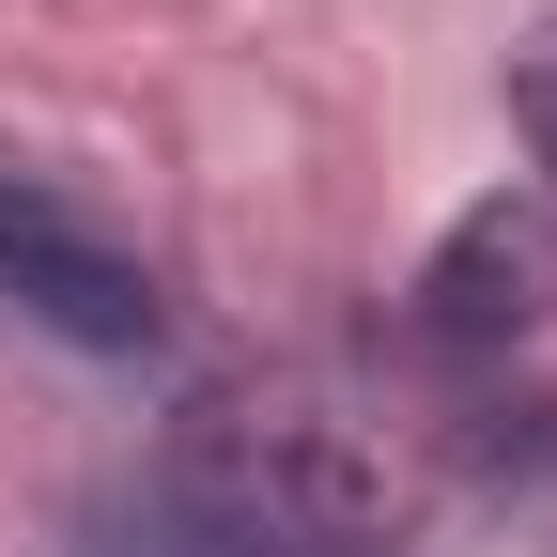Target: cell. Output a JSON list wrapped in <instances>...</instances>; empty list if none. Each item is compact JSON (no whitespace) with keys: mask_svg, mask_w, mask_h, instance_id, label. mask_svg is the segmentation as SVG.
Here are the masks:
<instances>
[{"mask_svg":"<svg viewBox=\"0 0 557 557\" xmlns=\"http://www.w3.org/2000/svg\"><path fill=\"white\" fill-rule=\"evenodd\" d=\"M0 295H16L47 341H78V357H156L171 341L156 263H139L124 233H94V201H62L16 156H0Z\"/></svg>","mask_w":557,"mask_h":557,"instance_id":"7a4b0ae2","label":"cell"},{"mask_svg":"<svg viewBox=\"0 0 557 557\" xmlns=\"http://www.w3.org/2000/svg\"><path fill=\"white\" fill-rule=\"evenodd\" d=\"M511 124H527V156H542V201H557V16L511 47Z\"/></svg>","mask_w":557,"mask_h":557,"instance_id":"277c9868","label":"cell"},{"mask_svg":"<svg viewBox=\"0 0 557 557\" xmlns=\"http://www.w3.org/2000/svg\"><path fill=\"white\" fill-rule=\"evenodd\" d=\"M156 496L201 557H387L403 542L387 449H357L310 403H201L156 465Z\"/></svg>","mask_w":557,"mask_h":557,"instance_id":"6da1fadb","label":"cell"},{"mask_svg":"<svg viewBox=\"0 0 557 557\" xmlns=\"http://www.w3.org/2000/svg\"><path fill=\"white\" fill-rule=\"evenodd\" d=\"M527 325H557V201L542 186H480L418 248V341L434 357H511Z\"/></svg>","mask_w":557,"mask_h":557,"instance_id":"3957f363","label":"cell"}]
</instances>
